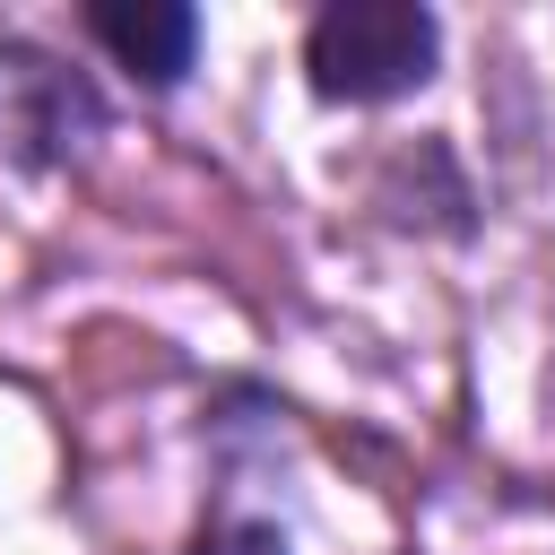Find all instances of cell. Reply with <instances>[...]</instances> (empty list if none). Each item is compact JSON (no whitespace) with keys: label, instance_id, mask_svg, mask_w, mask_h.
<instances>
[{"label":"cell","instance_id":"obj_1","mask_svg":"<svg viewBox=\"0 0 555 555\" xmlns=\"http://www.w3.org/2000/svg\"><path fill=\"white\" fill-rule=\"evenodd\" d=\"M304 69L330 104H390L434 78V17L416 0H338L312 17Z\"/></svg>","mask_w":555,"mask_h":555},{"label":"cell","instance_id":"obj_3","mask_svg":"<svg viewBox=\"0 0 555 555\" xmlns=\"http://www.w3.org/2000/svg\"><path fill=\"white\" fill-rule=\"evenodd\" d=\"M191 555H286L269 529H217V538H199Z\"/></svg>","mask_w":555,"mask_h":555},{"label":"cell","instance_id":"obj_2","mask_svg":"<svg viewBox=\"0 0 555 555\" xmlns=\"http://www.w3.org/2000/svg\"><path fill=\"white\" fill-rule=\"evenodd\" d=\"M87 26H95V43H104L121 69H139L147 87H173V78L191 69V43H199V17H191L182 0H95Z\"/></svg>","mask_w":555,"mask_h":555}]
</instances>
